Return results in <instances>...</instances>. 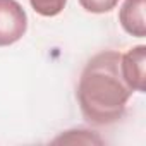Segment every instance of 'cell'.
Returning a JSON list of instances; mask_svg holds the SVG:
<instances>
[{
    "instance_id": "cell-1",
    "label": "cell",
    "mask_w": 146,
    "mask_h": 146,
    "mask_svg": "<svg viewBox=\"0 0 146 146\" xmlns=\"http://www.w3.org/2000/svg\"><path fill=\"white\" fill-rule=\"evenodd\" d=\"M122 53L105 50L84 67L78 84V102L83 117L93 125H108L125 113L132 90L120 72Z\"/></svg>"
},
{
    "instance_id": "cell-2",
    "label": "cell",
    "mask_w": 146,
    "mask_h": 146,
    "mask_svg": "<svg viewBox=\"0 0 146 146\" xmlns=\"http://www.w3.org/2000/svg\"><path fill=\"white\" fill-rule=\"evenodd\" d=\"M28 29L26 11L17 0H0V46L19 41Z\"/></svg>"
},
{
    "instance_id": "cell-3",
    "label": "cell",
    "mask_w": 146,
    "mask_h": 146,
    "mask_svg": "<svg viewBox=\"0 0 146 146\" xmlns=\"http://www.w3.org/2000/svg\"><path fill=\"white\" fill-rule=\"evenodd\" d=\"M120 72L132 91L144 93L146 86V46L136 45L120 57Z\"/></svg>"
},
{
    "instance_id": "cell-4",
    "label": "cell",
    "mask_w": 146,
    "mask_h": 146,
    "mask_svg": "<svg viewBox=\"0 0 146 146\" xmlns=\"http://www.w3.org/2000/svg\"><path fill=\"white\" fill-rule=\"evenodd\" d=\"M146 0H125L119 12V23L125 33L136 38L146 36V19H144Z\"/></svg>"
},
{
    "instance_id": "cell-5",
    "label": "cell",
    "mask_w": 146,
    "mask_h": 146,
    "mask_svg": "<svg viewBox=\"0 0 146 146\" xmlns=\"http://www.w3.org/2000/svg\"><path fill=\"white\" fill-rule=\"evenodd\" d=\"M29 4L36 14L43 17H55L65 9L67 0H29Z\"/></svg>"
},
{
    "instance_id": "cell-6",
    "label": "cell",
    "mask_w": 146,
    "mask_h": 146,
    "mask_svg": "<svg viewBox=\"0 0 146 146\" xmlns=\"http://www.w3.org/2000/svg\"><path fill=\"white\" fill-rule=\"evenodd\" d=\"M119 0H79V5L91 14H105L115 9Z\"/></svg>"
}]
</instances>
